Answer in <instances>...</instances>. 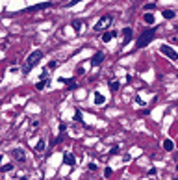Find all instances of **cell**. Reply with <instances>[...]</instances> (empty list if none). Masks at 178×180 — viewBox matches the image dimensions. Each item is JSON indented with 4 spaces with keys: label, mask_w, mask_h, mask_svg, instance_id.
I'll use <instances>...</instances> for the list:
<instances>
[{
    "label": "cell",
    "mask_w": 178,
    "mask_h": 180,
    "mask_svg": "<svg viewBox=\"0 0 178 180\" xmlns=\"http://www.w3.org/2000/svg\"><path fill=\"white\" fill-rule=\"evenodd\" d=\"M156 32H158V28H154V26H152V28H147L145 32H141V36L137 37V41H135V47H137V48H145L150 41H154Z\"/></svg>",
    "instance_id": "6da1fadb"
},
{
    "label": "cell",
    "mask_w": 178,
    "mask_h": 180,
    "mask_svg": "<svg viewBox=\"0 0 178 180\" xmlns=\"http://www.w3.org/2000/svg\"><path fill=\"white\" fill-rule=\"evenodd\" d=\"M41 59H43V52H41V50H34V52L26 58V63H24V67H22V73L28 74V73L35 67V65L41 61Z\"/></svg>",
    "instance_id": "7a4b0ae2"
},
{
    "label": "cell",
    "mask_w": 178,
    "mask_h": 180,
    "mask_svg": "<svg viewBox=\"0 0 178 180\" xmlns=\"http://www.w3.org/2000/svg\"><path fill=\"white\" fill-rule=\"evenodd\" d=\"M111 22H113V17H111V15H104V17H100V21L95 24V30H96V32H100V30L108 28Z\"/></svg>",
    "instance_id": "3957f363"
},
{
    "label": "cell",
    "mask_w": 178,
    "mask_h": 180,
    "mask_svg": "<svg viewBox=\"0 0 178 180\" xmlns=\"http://www.w3.org/2000/svg\"><path fill=\"white\" fill-rule=\"evenodd\" d=\"M47 8H52V2H41V4H35V6H28L24 11L26 13H35V11H41V9H47Z\"/></svg>",
    "instance_id": "277c9868"
},
{
    "label": "cell",
    "mask_w": 178,
    "mask_h": 180,
    "mask_svg": "<svg viewBox=\"0 0 178 180\" xmlns=\"http://www.w3.org/2000/svg\"><path fill=\"white\" fill-rule=\"evenodd\" d=\"M160 52L161 54H165L167 58H171V59H178V54L176 50L172 47H169V45H163V47H160Z\"/></svg>",
    "instance_id": "5b68a950"
},
{
    "label": "cell",
    "mask_w": 178,
    "mask_h": 180,
    "mask_svg": "<svg viewBox=\"0 0 178 180\" xmlns=\"http://www.w3.org/2000/svg\"><path fill=\"white\" fill-rule=\"evenodd\" d=\"M106 59V56H104V52H96L93 58H91V65H93V67H98L100 63H102Z\"/></svg>",
    "instance_id": "8992f818"
},
{
    "label": "cell",
    "mask_w": 178,
    "mask_h": 180,
    "mask_svg": "<svg viewBox=\"0 0 178 180\" xmlns=\"http://www.w3.org/2000/svg\"><path fill=\"white\" fill-rule=\"evenodd\" d=\"M123 45H128L130 41H132V37H134V30H132V28H124L123 30Z\"/></svg>",
    "instance_id": "52a82bcc"
},
{
    "label": "cell",
    "mask_w": 178,
    "mask_h": 180,
    "mask_svg": "<svg viewBox=\"0 0 178 180\" xmlns=\"http://www.w3.org/2000/svg\"><path fill=\"white\" fill-rule=\"evenodd\" d=\"M13 158L17 160V162H24V160H26V154H24L22 149H13Z\"/></svg>",
    "instance_id": "ba28073f"
},
{
    "label": "cell",
    "mask_w": 178,
    "mask_h": 180,
    "mask_svg": "<svg viewBox=\"0 0 178 180\" xmlns=\"http://www.w3.org/2000/svg\"><path fill=\"white\" fill-rule=\"evenodd\" d=\"M63 163H65V165H76V158L71 152H65L63 154Z\"/></svg>",
    "instance_id": "9c48e42d"
},
{
    "label": "cell",
    "mask_w": 178,
    "mask_h": 180,
    "mask_svg": "<svg viewBox=\"0 0 178 180\" xmlns=\"http://www.w3.org/2000/svg\"><path fill=\"white\" fill-rule=\"evenodd\" d=\"M113 37H117V32H106V33H102V41H104V43L111 41Z\"/></svg>",
    "instance_id": "30bf717a"
},
{
    "label": "cell",
    "mask_w": 178,
    "mask_h": 180,
    "mask_svg": "<svg viewBox=\"0 0 178 180\" xmlns=\"http://www.w3.org/2000/svg\"><path fill=\"white\" fill-rule=\"evenodd\" d=\"M143 21L147 24H154V15H152V13H145L143 15Z\"/></svg>",
    "instance_id": "8fae6325"
},
{
    "label": "cell",
    "mask_w": 178,
    "mask_h": 180,
    "mask_svg": "<svg viewBox=\"0 0 178 180\" xmlns=\"http://www.w3.org/2000/svg\"><path fill=\"white\" fill-rule=\"evenodd\" d=\"M104 102H106L104 95L102 93H95V104H104Z\"/></svg>",
    "instance_id": "7c38bea8"
},
{
    "label": "cell",
    "mask_w": 178,
    "mask_h": 180,
    "mask_svg": "<svg viewBox=\"0 0 178 180\" xmlns=\"http://www.w3.org/2000/svg\"><path fill=\"white\" fill-rule=\"evenodd\" d=\"M163 149H165V151H172V149H175L172 139H165V141H163Z\"/></svg>",
    "instance_id": "4fadbf2b"
},
{
    "label": "cell",
    "mask_w": 178,
    "mask_h": 180,
    "mask_svg": "<svg viewBox=\"0 0 178 180\" xmlns=\"http://www.w3.org/2000/svg\"><path fill=\"white\" fill-rule=\"evenodd\" d=\"M35 151H37V152H43V151H45V139H39V141H37V145H35Z\"/></svg>",
    "instance_id": "5bb4252c"
},
{
    "label": "cell",
    "mask_w": 178,
    "mask_h": 180,
    "mask_svg": "<svg viewBox=\"0 0 178 180\" xmlns=\"http://www.w3.org/2000/svg\"><path fill=\"white\" fill-rule=\"evenodd\" d=\"M71 26H73L74 32H80V30H82V22H80V21H73V22H71Z\"/></svg>",
    "instance_id": "9a60e30c"
},
{
    "label": "cell",
    "mask_w": 178,
    "mask_h": 180,
    "mask_svg": "<svg viewBox=\"0 0 178 180\" xmlns=\"http://www.w3.org/2000/svg\"><path fill=\"white\" fill-rule=\"evenodd\" d=\"M163 17L165 19H175V11L172 9H163Z\"/></svg>",
    "instance_id": "2e32d148"
},
{
    "label": "cell",
    "mask_w": 178,
    "mask_h": 180,
    "mask_svg": "<svg viewBox=\"0 0 178 180\" xmlns=\"http://www.w3.org/2000/svg\"><path fill=\"white\" fill-rule=\"evenodd\" d=\"M74 121L84 124V121H82V112H80V110H76V112H74Z\"/></svg>",
    "instance_id": "e0dca14e"
},
{
    "label": "cell",
    "mask_w": 178,
    "mask_h": 180,
    "mask_svg": "<svg viewBox=\"0 0 178 180\" xmlns=\"http://www.w3.org/2000/svg\"><path fill=\"white\" fill-rule=\"evenodd\" d=\"M47 86H48V80H41V82H37V86H35V87H37V89H45Z\"/></svg>",
    "instance_id": "ac0fdd59"
},
{
    "label": "cell",
    "mask_w": 178,
    "mask_h": 180,
    "mask_svg": "<svg viewBox=\"0 0 178 180\" xmlns=\"http://www.w3.org/2000/svg\"><path fill=\"white\" fill-rule=\"evenodd\" d=\"M63 139H65V136H63V132H61V134H59V136H58V137H56L54 141H52V145H58V143H61Z\"/></svg>",
    "instance_id": "d6986e66"
},
{
    "label": "cell",
    "mask_w": 178,
    "mask_h": 180,
    "mask_svg": "<svg viewBox=\"0 0 178 180\" xmlns=\"http://www.w3.org/2000/svg\"><path fill=\"white\" fill-rule=\"evenodd\" d=\"M11 169H13V165H11V163H6V165L2 167V173H9Z\"/></svg>",
    "instance_id": "ffe728a7"
},
{
    "label": "cell",
    "mask_w": 178,
    "mask_h": 180,
    "mask_svg": "<svg viewBox=\"0 0 178 180\" xmlns=\"http://www.w3.org/2000/svg\"><path fill=\"white\" fill-rule=\"evenodd\" d=\"M78 2H82V0H69V2L65 4V8H73L74 4H78Z\"/></svg>",
    "instance_id": "44dd1931"
},
{
    "label": "cell",
    "mask_w": 178,
    "mask_h": 180,
    "mask_svg": "<svg viewBox=\"0 0 178 180\" xmlns=\"http://www.w3.org/2000/svg\"><path fill=\"white\" fill-rule=\"evenodd\" d=\"M110 89H111V91H117V89H119V82H111L110 84Z\"/></svg>",
    "instance_id": "7402d4cb"
},
{
    "label": "cell",
    "mask_w": 178,
    "mask_h": 180,
    "mask_svg": "<svg viewBox=\"0 0 178 180\" xmlns=\"http://www.w3.org/2000/svg\"><path fill=\"white\" fill-rule=\"evenodd\" d=\"M111 174H113V169H111V167H106V169H104V177H111Z\"/></svg>",
    "instance_id": "603a6c76"
},
{
    "label": "cell",
    "mask_w": 178,
    "mask_h": 180,
    "mask_svg": "<svg viewBox=\"0 0 178 180\" xmlns=\"http://www.w3.org/2000/svg\"><path fill=\"white\" fill-rule=\"evenodd\" d=\"M154 8H156V4H154V2H150V4H145V9H147V11H149V9L152 11Z\"/></svg>",
    "instance_id": "cb8c5ba5"
},
{
    "label": "cell",
    "mask_w": 178,
    "mask_h": 180,
    "mask_svg": "<svg viewBox=\"0 0 178 180\" xmlns=\"http://www.w3.org/2000/svg\"><path fill=\"white\" fill-rule=\"evenodd\" d=\"M65 130H67V124H65V123H61V124H59V134H61V132H65Z\"/></svg>",
    "instance_id": "d4e9b609"
},
{
    "label": "cell",
    "mask_w": 178,
    "mask_h": 180,
    "mask_svg": "<svg viewBox=\"0 0 178 180\" xmlns=\"http://www.w3.org/2000/svg\"><path fill=\"white\" fill-rule=\"evenodd\" d=\"M87 169H89V171H96V163H89Z\"/></svg>",
    "instance_id": "484cf974"
},
{
    "label": "cell",
    "mask_w": 178,
    "mask_h": 180,
    "mask_svg": "<svg viewBox=\"0 0 178 180\" xmlns=\"http://www.w3.org/2000/svg\"><path fill=\"white\" fill-rule=\"evenodd\" d=\"M48 67H50V69H56V67H58V61H50Z\"/></svg>",
    "instance_id": "4316f807"
},
{
    "label": "cell",
    "mask_w": 178,
    "mask_h": 180,
    "mask_svg": "<svg viewBox=\"0 0 178 180\" xmlns=\"http://www.w3.org/2000/svg\"><path fill=\"white\" fill-rule=\"evenodd\" d=\"M111 154H119V147H117V145H115L113 149H111Z\"/></svg>",
    "instance_id": "83f0119b"
},
{
    "label": "cell",
    "mask_w": 178,
    "mask_h": 180,
    "mask_svg": "<svg viewBox=\"0 0 178 180\" xmlns=\"http://www.w3.org/2000/svg\"><path fill=\"white\" fill-rule=\"evenodd\" d=\"M21 180H28V178H26V177H22V178H21Z\"/></svg>",
    "instance_id": "f1b7e54d"
},
{
    "label": "cell",
    "mask_w": 178,
    "mask_h": 180,
    "mask_svg": "<svg viewBox=\"0 0 178 180\" xmlns=\"http://www.w3.org/2000/svg\"><path fill=\"white\" fill-rule=\"evenodd\" d=\"M0 163H2V156H0Z\"/></svg>",
    "instance_id": "f546056e"
},
{
    "label": "cell",
    "mask_w": 178,
    "mask_h": 180,
    "mask_svg": "<svg viewBox=\"0 0 178 180\" xmlns=\"http://www.w3.org/2000/svg\"><path fill=\"white\" fill-rule=\"evenodd\" d=\"M172 180H178V178H172Z\"/></svg>",
    "instance_id": "4dcf8cb0"
},
{
    "label": "cell",
    "mask_w": 178,
    "mask_h": 180,
    "mask_svg": "<svg viewBox=\"0 0 178 180\" xmlns=\"http://www.w3.org/2000/svg\"><path fill=\"white\" fill-rule=\"evenodd\" d=\"M176 171H178V165H176Z\"/></svg>",
    "instance_id": "1f68e13d"
}]
</instances>
